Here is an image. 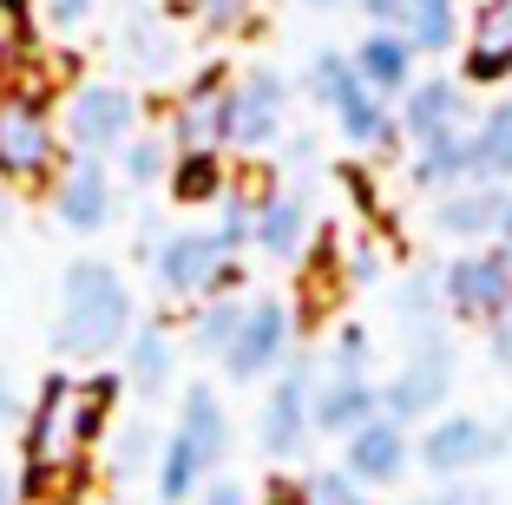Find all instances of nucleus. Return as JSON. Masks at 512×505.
Listing matches in <instances>:
<instances>
[{
	"label": "nucleus",
	"mask_w": 512,
	"mask_h": 505,
	"mask_svg": "<svg viewBox=\"0 0 512 505\" xmlns=\"http://www.w3.org/2000/svg\"><path fill=\"white\" fill-rule=\"evenodd\" d=\"M309 7H316V14H329V7H342V0H309Z\"/></svg>",
	"instance_id": "nucleus-46"
},
{
	"label": "nucleus",
	"mask_w": 512,
	"mask_h": 505,
	"mask_svg": "<svg viewBox=\"0 0 512 505\" xmlns=\"http://www.w3.org/2000/svg\"><path fill=\"white\" fill-rule=\"evenodd\" d=\"M414 505H493L486 486H453V492H434V499H414Z\"/></svg>",
	"instance_id": "nucleus-38"
},
{
	"label": "nucleus",
	"mask_w": 512,
	"mask_h": 505,
	"mask_svg": "<svg viewBox=\"0 0 512 505\" xmlns=\"http://www.w3.org/2000/svg\"><path fill=\"white\" fill-rule=\"evenodd\" d=\"M138 466H145V427H125V440H119V460H112V473H119V479H132Z\"/></svg>",
	"instance_id": "nucleus-37"
},
{
	"label": "nucleus",
	"mask_w": 512,
	"mask_h": 505,
	"mask_svg": "<svg viewBox=\"0 0 512 505\" xmlns=\"http://www.w3.org/2000/svg\"><path fill=\"white\" fill-rule=\"evenodd\" d=\"M171 368H178V348H171L165 328H132L125 335V387L132 394H165L171 387Z\"/></svg>",
	"instance_id": "nucleus-21"
},
{
	"label": "nucleus",
	"mask_w": 512,
	"mask_h": 505,
	"mask_svg": "<svg viewBox=\"0 0 512 505\" xmlns=\"http://www.w3.org/2000/svg\"><path fill=\"white\" fill-rule=\"evenodd\" d=\"M414 184L421 191H460V184H486L480 178V145H473V125H453V132L414 145Z\"/></svg>",
	"instance_id": "nucleus-14"
},
{
	"label": "nucleus",
	"mask_w": 512,
	"mask_h": 505,
	"mask_svg": "<svg viewBox=\"0 0 512 505\" xmlns=\"http://www.w3.org/2000/svg\"><path fill=\"white\" fill-rule=\"evenodd\" d=\"M270 505H309V492H276Z\"/></svg>",
	"instance_id": "nucleus-45"
},
{
	"label": "nucleus",
	"mask_w": 512,
	"mask_h": 505,
	"mask_svg": "<svg viewBox=\"0 0 512 505\" xmlns=\"http://www.w3.org/2000/svg\"><path fill=\"white\" fill-rule=\"evenodd\" d=\"M0 505H20V479L14 473H0Z\"/></svg>",
	"instance_id": "nucleus-44"
},
{
	"label": "nucleus",
	"mask_w": 512,
	"mask_h": 505,
	"mask_svg": "<svg viewBox=\"0 0 512 505\" xmlns=\"http://www.w3.org/2000/svg\"><path fill=\"white\" fill-rule=\"evenodd\" d=\"M171 158H178V151H171V138H132V145H125V178L132 184H151V178H171Z\"/></svg>",
	"instance_id": "nucleus-31"
},
{
	"label": "nucleus",
	"mask_w": 512,
	"mask_h": 505,
	"mask_svg": "<svg viewBox=\"0 0 512 505\" xmlns=\"http://www.w3.org/2000/svg\"><path fill=\"white\" fill-rule=\"evenodd\" d=\"M440 309H447V296H440V269H414V276H407V289L394 296V315H401L414 335H421V328H434Z\"/></svg>",
	"instance_id": "nucleus-29"
},
{
	"label": "nucleus",
	"mask_w": 512,
	"mask_h": 505,
	"mask_svg": "<svg viewBox=\"0 0 512 505\" xmlns=\"http://www.w3.org/2000/svg\"><path fill=\"white\" fill-rule=\"evenodd\" d=\"M302 492H309V505H368V486H362V479H348L342 466L316 473V479H309Z\"/></svg>",
	"instance_id": "nucleus-32"
},
{
	"label": "nucleus",
	"mask_w": 512,
	"mask_h": 505,
	"mask_svg": "<svg viewBox=\"0 0 512 505\" xmlns=\"http://www.w3.org/2000/svg\"><path fill=\"white\" fill-rule=\"evenodd\" d=\"M171 433H184V440H191L211 466L230 453V414H224V401H217V394H211L204 381L184 387V401H178V427H171Z\"/></svg>",
	"instance_id": "nucleus-19"
},
{
	"label": "nucleus",
	"mask_w": 512,
	"mask_h": 505,
	"mask_svg": "<svg viewBox=\"0 0 512 505\" xmlns=\"http://www.w3.org/2000/svg\"><path fill=\"white\" fill-rule=\"evenodd\" d=\"M151 276H158V289H171V296H230L237 289V256L217 243V230H178V237H165L158 250H145Z\"/></svg>",
	"instance_id": "nucleus-4"
},
{
	"label": "nucleus",
	"mask_w": 512,
	"mask_h": 505,
	"mask_svg": "<svg viewBox=\"0 0 512 505\" xmlns=\"http://www.w3.org/2000/svg\"><path fill=\"white\" fill-rule=\"evenodd\" d=\"M473 145H480V178L512 184V99L486 105V119L473 125Z\"/></svg>",
	"instance_id": "nucleus-25"
},
{
	"label": "nucleus",
	"mask_w": 512,
	"mask_h": 505,
	"mask_svg": "<svg viewBox=\"0 0 512 505\" xmlns=\"http://www.w3.org/2000/svg\"><path fill=\"white\" fill-rule=\"evenodd\" d=\"M355 86H362V79H355V60H348V53H335V46H322L316 60H309V79H302V92H309L316 105H329V112H335V105H342Z\"/></svg>",
	"instance_id": "nucleus-27"
},
{
	"label": "nucleus",
	"mask_w": 512,
	"mask_h": 505,
	"mask_svg": "<svg viewBox=\"0 0 512 505\" xmlns=\"http://www.w3.org/2000/svg\"><path fill=\"white\" fill-rule=\"evenodd\" d=\"M368 420H381V387H368L362 374H348V381H322L316 394H309V427L316 433H355L368 427Z\"/></svg>",
	"instance_id": "nucleus-18"
},
{
	"label": "nucleus",
	"mask_w": 512,
	"mask_h": 505,
	"mask_svg": "<svg viewBox=\"0 0 512 505\" xmlns=\"http://www.w3.org/2000/svg\"><path fill=\"white\" fill-rule=\"evenodd\" d=\"M289 335H296V322H289V309L276 296H256L250 309H243V328H237V342H230L224 355V374L230 381H263V374H276L289 361Z\"/></svg>",
	"instance_id": "nucleus-9"
},
{
	"label": "nucleus",
	"mask_w": 512,
	"mask_h": 505,
	"mask_svg": "<svg viewBox=\"0 0 512 505\" xmlns=\"http://www.w3.org/2000/svg\"><path fill=\"white\" fill-rule=\"evenodd\" d=\"M243 309H250V302H237V296H211V302H204L197 322H191V355L224 361L230 342H237V328H243Z\"/></svg>",
	"instance_id": "nucleus-26"
},
{
	"label": "nucleus",
	"mask_w": 512,
	"mask_h": 505,
	"mask_svg": "<svg viewBox=\"0 0 512 505\" xmlns=\"http://www.w3.org/2000/svg\"><path fill=\"white\" fill-rule=\"evenodd\" d=\"M204 473H211V460H204L184 433H171L158 466H151V492H158V505H191L197 492H204Z\"/></svg>",
	"instance_id": "nucleus-22"
},
{
	"label": "nucleus",
	"mask_w": 512,
	"mask_h": 505,
	"mask_svg": "<svg viewBox=\"0 0 512 505\" xmlns=\"http://www.w3.org/2000/svg\"><path fill=\"white\" fill-rule=\"evenodd\" d=\"M407 40L421 46V53H447V46L460 40V0H414Z\"/></svg>",
	"instance_id": "nucleus-28"
},
{
	"label": "nucleus",
	"mask_w": 512,
	"mask_h": 505,
	"mask_svg": "<svg viewBox=\"0 0 512 505\" xmlns=\"http://www.w3.org/2000/svg\"><path fill=\"white\" fill-rule=\"evenodd\" d=\"M20 33V0H0V46Z\"/></svg>",
	"instance_id": "nucleus-41"
},
{
	"label": "nucleus",
	"mask_w": 512,
	"mask_h": 505,
	"mask_svg": "<svg viewBox=\"0 0 512 505\" xmlns=\"http://www.w3.org/2000/svg\"><path fill=\"white\" fill-rule=\"evenodd\" d=\"M171 197L178 204H224L230 197L224 151H178L171 158Z\"/></svg>",
	"instance_id": "nucleus-24"
},
{
	"label": "nucleus",
	"mask_w": 512,
	"mask_h": 505,
	"mask_svg": "<svg viewBox=\"0 0 512 505\" xmlns=\"http://www.w3.org/2000/svg\"><path fill=\"white\" fill-rule=\"evenodd\" d=\"M14 407H20V401H14V381H7V374H0V427H7V420H14Z\"/></svg>",
	"instance_id": "nucleus-43"
},
{
	"label": "nucleus",
	"mask_w": 512,
	"mask_h": 505,
	"mask_svg": "<svg viewBox=\"0 0 512 505\" xmlns=\"http://www.w3.org/2000/svg\"><path fill=\"white\" fill-rule=\"evenodd\" d=\"M368 368V335L355 322L335 335V348H329V381H348V374H362Z\"/></svg>",
	"instance_id": "nucleus-33"
},
{
	"label": "nucleus",
	"mask_w": 512,
	"mask_h": 505,
	"mask_svg": "<svg viewBox=\"0 0 512 505\" xmlns=\"http://www.w3.org/2000/svg\"><path fill=\"white\" fill-rule=\"evenodd\" d=\"M499 210H506V191L499 184H460L434 204V230L453 243H493L499 237Z\"/></svg>",
	"instance_id": "nucleus-16"
},
{
	"label": "nucleus",
	"mask_w": 512,
	"mask_h": 505,
	"mask_svg": "<svg viewBox=\"0 0 512 505\" xmlns=\"http://www.w3.org/2000/svg\"><path fill=\"white\" fill-rule=\"evenodd\" d=\"M453 125H467V86L460 79H414L401 105V132L414 145H427V138L453 132Z\"/></svg>",
	"instance_id": "nucleus-17"
},
{
	"label": "nucleus",
	"mask_w": 512,
	"mask_h": 505,
	"mask_svg": "<svg viewBox=\"0 0 512 505\" xmlns=\"http://www.w3.org/2000/svg\"><path fill=\"white\" fill-rule=\"evenodd\" d=\"M0 223H7V197H0Z\"/></svg>",
	"instance_id": "nucleus-47"
},
{
	"label": "nucleus",
	"mask_w": 512,
	"mask_h": 505,
	"mask_svg": "<svg viewBox=\"0 0 512 505\" xmlns=\"http://www.w3.org/2000/svg\"><path fill=\"white\" fill-rule=\"evenodd\" d=\"M473 53H493V60L512 66V0H486L473 14V33H467Z\"/></svg>",
	"instance_id": "nucleus-30"
},
{
	"label": "nucleus",
	"mask_w": 512,
	"mask_h": 505,
	"mask_svg": "<svg viewBox=\"0 0 512 505\" xmlns=\"http://www.w3.org/2000/svg\"><path fill=\"white\" fill-rule=\"evenodd\" d=\"M132 335V289L112 263L79 256L60 276V315H53V355L66 361H106Z\"/></svg>",
	"instance_id": "nucleus-2"
},
{
	"label": "nucleus",
	"mask_w": 512,
	"mask_h": 505,
	"mask_svg": "<svg viewBox=\"0 0 512 505\" xmlns=\"http://www.w3.org/2000/svg\"><path fill=\"white\" fill-rule=\"evenodd\" d=\"M368 27H388V33H407V20H414V0H362Z\"/></svg>",
	"instance_id": "nucleus-35"
},
{
	"label": "nucleus",
	"mask_w": 512,
	"mask_h": 505,
	"mask_svg": "<svg viewBox=\"0 0 512 505\" xmlns=\"http://www.w3.org/2000/svg\"><path fill=\"white\" fill-rule=\"evenodd\" d=\"M132 132H138V99L125 86H79L66 105V145L73 151L106 158V151L132 145Z\"/></svg>",
	"instance_id": "nucleus-8"
},
{
	"label": "nucleus",
	"mask_w": 512,
	"mask_h": 505,
	"mask_svg": "<svg viewBox=\"0 0 512 505\" xmlns=\"http://www.w3.org/2000/svg\"><path fill=\"white\" fill-rule=\"evenodd\" d=\"M283 112H289V86L283 73L256 66L237 86H224V145L237 151H270L283 138Z\"/></svg>",
	"instance_id": "nucleus-6"
},
{
	"label": "nucleus",
	"mask_w": 512,
	"mask_h": 505,
	"mask_svg": "<svg viewBox=\"0 0 512 505\" xmlns=\"http://www.w3.org/2000/svg\"><path fill=\"white\" fill-rule=\"evenodd\" d=\"M335 125H342V138L348 145H362V151H388L394 145V112H388V99H375L368 86H355L342 105H335Z\"/></svg>",
	"instance_id": "nucleus-23"
},
{
	"label": "nucleus",
	"mask_w": 512,
	"mask_h": 505,
	"mask_svg": "<svg viewBox=\"0 0 512 505\" xmlns=\"http://www.w3.org/2000/svg\"><path fill=\"white\" fill-rule=\"evenodd\" d=\"M414 453H421V466L434 479H467L473 466L499 460V453H506V440H499L486 420H473V414H440Z\"/></svg>",
	"instance_id": "nucleus-10"
},
{
	"label": "nucleus",
	"mask_w": 512,
	"mask_h": 505,
	"mask_svg": "<svg viewBox=\"0 0 512 505\" xmlns=\"http://www.w3.org/2000/svg\"><path fill=\"white\" fill-rule=\"evenodd\" d=\"M112 394L119 381L99 374V381H53L40 387L33 401V420H27V466H20V499L27 505H66L79 492V473H86V453H92V433L106 427L112 414Z\"/></svg>",
	"instance_id": "nucleus-1"
},
{
	"label": "nucleus",
	"mask_w": 512,
	"mask_h": 505,
	"mask_svg": "<svg viewBox=\"0 0 512 505\" xmlns=\"http://www.w3.org/2000/svg\"><path fill=\"white\" fill-rule=\"evenodd\" d=\"M407 460H414L407 427H394L388 414L368 420V427H355V433L342 440V473L362 479V486H394V479L407 473Z\"/></svg>",
	"instance_id": "nucleus-13"
},
{
	"label": "nucleus",
	"mask_w": 512,
	"mask_h": 505,
	"mask_svg": "<svg viewBox=\"0 0 512 505\" xmlns=\"http://www.w3.org/2000/svg\"><path fill=\"white\" fill-rule=\"evenodd\" d=\"M440 401H453V342L440 328H421L414 348H407V361L394 368V381L381 387V414L394 427H407V420L440 414Z\"/></svg>",
	"instance_id": "nucleus-3"
},
{
	"label": "nucleus",
	"mask_w": 512,
	"mask_h": 505,
	"mask_svg": "<svg viewBox=\"0 0 512 505\" xmlns=\"http://www.w3.org/2000/svg\"><path fill=\"white\" fill-rule=\"evenodd\" d=\"M309 368L302 361H283V374H276L270 401H263V414H256V446L270 453V460H296L302 446H309Z\"/></svg>",
	"instance_id": "nucleus-11"
},
{
	"label": "nucleus",
	"mask_w": 512,
	"mask_h": 505,
	"mask_svg": "<svg viewBox=\"0 0 512 505\" xmlns=\"http://www.w3.org/2000/svg\"><path fill=\"white\" fill-rule=\"evenodd\" d=\"M440 296H447V315L460 322H499L512 309V263L499 250H467L440 269Z\"/></svg>",
	"instance_id": "nucleus-7"
},
{
	"label": "nucleus",
	"mask_w": 512,
	"mask_h": 505,
	"mask_svg": "<svg viewBox=\"0 0 512 505\" xmlns=\"http://www.w3.org/2000/svg\"><path fill=\"white\" fill-rule=\"evenodd\" d=\"M414 53H421V46L407 40V33L375 27V33H362V46H355L348 60H355V79H362L375 99H407V86H414Z\"/></svg>",
	"instance_id": "nucleus-15"
},
{
	"label": "nucleus",
	"mask_w": 512,
	"mask_h": 505,
	"mask_svg": "<svg viewBox=\"0 0 512 505\" xmlns=\"http://www.w3.org/2000/svg\"><path fill=\"white\" fill-rule=\"evenodd\" d=\"M302 237H309V197H302V191H270L263 204H256L250 243H263L270 256H296Z\"/></svg>",
	"instance_id": "nucleus-20"
},
{
	"label": "nucleus",
	"mask_w": 512,
	"mask_h": 505,
	"mask_svg": "<svg viewBox=\"0 0 512 505\" xmlns=\"http://www.w3.org/2000/svg\"><path fill=\"white\" fill-rule=\"evenodd\" d=\"M53 210H60L66 230L79 237H99L112 223V178H106V158H92V151H73L60 164V178H53Z\"/></svg>",
	"instance_id": "nucleus-12"
},
{
	"label": "nucleus",
	"mask_w": 512,
	"mask_h": 505,
	"mask_svg": "<svg viewBox=\"0 0 512 505\" xmlns=\"http://www.w3.org/2000/svg\"><path fill=\"white\" fill-rule=\"evenodd\" d=\"M92 7H99V0H46V27H60V33H73L79 20L92 14Z\"/></svg>",
	"instance_id": "nucleus-36"
},
{
	"label": "nucleus",
	"mask_w": 512,
	"mask_h": 505,
	"mask_svg": "<svg viewBox=\"0 0 512 505\" xmlns=\"http://www.w3.org/2000/svg\"><path fill=\"white\" fill-rule=\"evenodd\" d=\"M243 7H250V0H191V20L204 33H230L243 20Z\"/></svg>",
	"instance_id": "nucleus-34"
},
{
	"label": "nucleus",
	"mask_w": 512,
	"mask_h": 505,
	"mask_svg": "<svg viewBox=\"0 0 512 505\" xmlns=\"http://www.w3.org/2000/svg\"><path fill=\"white\" fill-rule=\"evenodd\" d=\"M191 505H250V499H243V486H237V479H217V486H204Z\"/></svg>",
	"instance_id": "nucleus-39"
},
{
	"label": "nucleus",
	"mask_w": 512,
	"mask_h": 505,
	"mask_svg": "<svg viewBox=\"0 0 512 505\" xmlns=\"http://www.w3.org/2000/svg\"><path fill=\"white\" fill-rule=\"evenodd\" d=\"M499 256H506V263H512V197H506V210H499Z\"/></svg>",
	"instance_id": "nucleus-42"
},
{
	"label": "nucleus",
	"mask_w": 512,
	"mask_h": 505,
	"mask_svg": "<svg viewBox=\"0 0 512 505\" xmlns=\"http://www.w3.org/2000/svg\"><path fill=\"white\" fill-rule=\"evenodd\" d=\"M60 171V138L33 92H0V178L7 184H40Z\"/></svg>",
	"instance_id": "nucleus-5"
},
{
	"label": "nucleus",
	"mask_w": 512,
	"mask_h": 505,
	"mask_svg": "<svg viewBox=\"0 0 512 505\" xmlns=\"http://www.w3.org/2000/svg\"><path fill=\"white\" fill-rule=\"evenodd\" d=\"M493 361H499V368H512V309L493 322Z\"/></svg>",
	"instance_id": "nucleus-40"
}]
</instances>
